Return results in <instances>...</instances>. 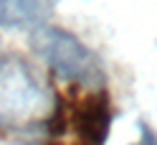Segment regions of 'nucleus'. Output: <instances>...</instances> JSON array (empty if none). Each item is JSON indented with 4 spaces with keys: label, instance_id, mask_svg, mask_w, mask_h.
Here are the masks:
<instances>
[{
    "label": "nucleus",
    "instance_id": "20e7f679",
    "mask_svg": "<svg viewBox=\"0 0 157 145\" xmlns=\"http://www.w3.org/2000/svg\"><path fill=\"white\" fill-rule=\"evenodd\" d=\"M137 145H157V135L150 125H144V122L140 125V143Z\"/></svg>",
    "mask_w": 157,
    "mask_h": 145
},
{
    "label": "nucleus",
    "instance_id": "f257e3e1",
    "mask_svg": "<svg viewBox=\"0 0 157 145\" xmlns=\"http://www.w3.org/2000/svg\"><path fill=\"white\" fill-rule=\"evenodd\" d=\"M31 46L48 64V69L56 76H61L63 82L104 89L106 84L104 64L71 31H63L56 26H38V31L31 36Z\"/></svg>",
    "mask_w": 157,
    "mask_h": 145
},
{
    "label": "nucleus",
    "instance_id": "7ed1b4c3",
    "mask_svg": "<svg viewBox=\"0 0 157 145\" xmlns=\"http://www.w3.org/2000/svg\"><path fill=\"white\" fill-rule=\"evenodd\" d=\"M58 0H0V28L21 31V28L43 26V21L56 10Z\"/></svg>",
    "mask_w": 157,
    "mask_h": 145
},
{
    "label": "nucleus",
    "instance_id": "f03ea898",
    "mask_svg": "<svg viewBox=\"0 0 157 145\" xmlns=\"http://www.w3.org/2000/svg\"><path fill=\"white\" fill-rule=\"evenodd\" d=\"M112 117V99L106 89H96L81 97L71 112V122L84 145H104L109 138Z\"/></svg>",
    "mask_w": 157,
    "mask_h": 145
}]
</instances>
